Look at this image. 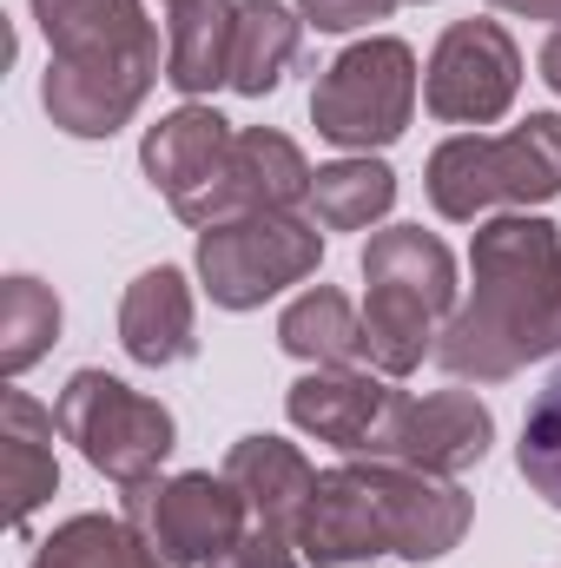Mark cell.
<instances>
[{
	"mask_svg": "<svg viewBox=\"0 0 561 568\" xmlns=\"http://www.w3.org/2000/svg\"><path fill=\"white\" fill-rule=\"evenodd\" d=\"M469 297L436 337L456 384H502L561 351V232L536 212L489 219L469 245Z\"/></svg>",
	"mask_w": 561,
	"mask_h": 568,
	"instance_id": "6da1fadb",
	"label": "cell"
},
{
	"mask_svg": "<svg viewBox=\"0 0 561 568\" xmlns=\"http://www.w3.org/2000/svg\"><path fill=\"white\" fill-rule=\"evenodd\" d=\"M364 364L377 377L422 371V357H436V337L462 304L449 245L422 225H390L364 245Z\"/></svg>",
	"mask_w": 561,
	"mask_h": 568,
	"instance_id": "7a4b0ae2",
	"label": "cell"
},
{
	"mask_svg": "<svg viewBox=\"0 0 561 568\" xmlns=\"http://www.w3.org/2000/svg\"><path fill=\"white\" fill-rule=\"evenodd\" d=\"M429 205L456 225L496 205H549L561 199V113H529L516 133H456L429 152Z\"/></svg>",
	"mask_w": 561,
	"mask_h": 568,
	"instance_id": "3957f363",
	"label": "cell"
},
{
	"mask_svg": "<svg viewBox=\"0 0 561 568\" xmlns=\"http://www.w3.org/2000/svg\"><path fill=\"white\" fill-rule=\"evenodd\" d=\"M410 113H417V53L397 33H370V40L344 47L310 93L317 133L344 152L397 145Z\"/></svg>",
	"mask_w": 561,
	"mask_h": 568,
	"instance_id": "277c9868",
	"label": "cell"
},
{
	"mask_svg": "<svg viewBox=\"0 0 561 568\" xmlns=\"http://www.w3.org/2000/svg\"><path fill=\"white\" fill-rule=\"evenodd\" d=\"M53 417H60V436H67L100 476H113L120 489L159 476V463H165L172 443H178L172 410H165L159 397L133 390V384L106 377V371H73L67 390H60V404H53Z\"/></svg>",
	"mask_w": 561,
	"mask_h": 568,
	"instance_id": "5b68a950",
	"label": "cell"
},
{
	"mask_svg": "<svg viewBox=\"0 0 561 568\" xmlns=\"http://www.w3.org/2000/svg\"><path fill=\"white\" fill-rule=\"evenodd\" d=\"M324 258V232L304 212H238L198 232V278L218 311H258Z\"/></svg>",
	"mask_w": 561,
	"mask_h": 568,
	"instance_id": "8992f818",
	"label": "cell"
},
{
	"mask_svg": "<svg viewBox=\"0 0 561 568\" xmlns=\"http://www.w3.org/2000/svg\"><path fill=\"white\" fill-rule=\"evenodd\" d=\"M120 516L133 523V536L165 568H212L252 529V509H245V496H238V483L225 469L218 476L212 469H185V476L126 483Z\"/></svg>",
	"mask_w": 561,
	"mask_h": 568,
	"instance_id": "52a82bcc",
	"label": "cell"
},
{
	"mask_svg": "<svg viewBox=\"0 0 561 568\" xmlns=\"http://www.w3.org/2000/svg\"><path fill=\"white\" fill-rule=\"evenodd\" d=\"M522 93V47L509 40L502 20H456L442 27L429 73H422V106L442 126H496Z\"/></svg>",
	"mask_w": 561,
	"mask_h": 568,
	"instance_id": "ba28073f",
	"label": "cell"
},
{
	"mask_svg": "<svg viewBox=\"0 0 561 568\" xmlns=\"http://www.w3.org/2000/svg\"><path fill=\"white\" fill-rule=\"evenodd\" d=\"M496 443V417L482 397L469 390H429V397H410V390H390L384 404V424L370 436L364 463H404V469H422V476H462L489 456Z\"/></svg>",
	"mask_w": 561,
	"mask_h": 568,
	"instance_id": "9c48e42d",
	"label": "cell"
},
{
	"mask_svg": "<svg viewBox=\"0 0 561 568\" xmlns=\"http://www.w3.org/2000/svg\"><path fill=\"white\" fill-rule=\"evenodd\" d=\"M232 140H238L232 120H218L198 100H185L178 113H165L159 126H145V140H140L145 179L198 232L218 225V199H225V172H232Z\"/></svg>",
	"mask_w": 561,
	"mask_h": 568,
	"instance_id": "30bf717a",
	"label": "cell"
},
{
	"mask_svg": "<svg viewBox=\"0 0 561 568\" xmlns=\"http://www.w3.org/2000/svg\"><path fill=\"white\" fill-rule=\"evenodd\" d=\"M33 20L47 33V67L165 80L159 27L145 20L140 0H33Z\"/></svg>",
	"mask_w": 561,
	"mask_h": 568,
	"instance_id": "8fae6325",
	"label": "cell"
},
{
	"mask_svg": "<svg viewBox=\"0 0 561 568\" xmlns=\"http://www.w3.org/2000/svg\"><path fill=\"white\" fill-rule=\"evenodd\" d=\"M297 549L310 568H364L377 556H397L377 463L350 456L337 469H317V489L297 516Z\"/></svg>",
	"mask_w": 561,
	"mask_h": 568,
	"instance_id": "7c38bea8",
	"label": "cell"
},
{
	"mask_svg": "<svg viewBox=\"0 0 561 568\" xmlns=\"http://www.w3.org/2000/svg\"><path fill=\"white\" fill-rule=\"evenodd\" d=\"M384 404H390V384L370 371V364H344V371H304L284 397L290 424L344 456H364L370 436L384 424Z\"/></svg>",
	"mask_w": 561,
	"mask_h": 568,
	"instance_id": "4fadbf2b",
	"label": "cell"
},
{
	"mask_svg": "<svg viewBox=\"0 0 561 568\" xmlns=\"http://www.w3.org/2000/svg\"><path fill=\"white\" fill-rule=\"evenodd\" d=\"M120 344L126 357L145 371H165V364H185L198 351V304H192V284L178 265H152L126 284V304H120Z\"/></svg>",
	"mask_w": 561,
	"mask_h": 568,
	"instance_id": "5bb4252c",
	"label": "cell"
},
{
	"mask_svg": "<svg viewBox=\"0 0 561 568\" xmlns=\"http://www.w3.org/2000/svg\"><path fill=\"white\" fill-rule=\"evenodd\" d=\"M232 47H238V0H178L165 13V87L185 100L232 87Z\"/></svg>",
	"mask_w": 561,
	"mask_h": 568,
	"instance_id": "9a60e30c",
	"label": "cell"
},
{
	"mask_svg": "<svg viewBox=\"0 0 561 568\" xmlns=\"http://www.w3.org/2000/svg\"><path fill=\"white\" fill-rule=\"evenodd\" d=\"M53 429H60V417L40 410L27 390H7L0 397V496H7V523L13 529H27L33 509L60 489Z\"/></svg>",
	"mask_w": 561,
	"mask_h": 568,
	"instance_id": "2e32d148",
	"label": "cell"
},
{
	"mask_svg": "<svg viewBox=\"0 0 561 568\" xmlns=\"http://www.w3.org/2000/svg\"><path fill=\"white\" fill-rule=\"evenodd\" d=\"M317 172L304 165V152L272 133V126H245L232 140V172H225V199H218V219H238V212H297L310 199Z\"/></svg>",
	"mask_w": 561,
	"mask_h": 568,
	"instance_id": "e0dca14e",
	"label": "cell"
},
{
	"mask_svg": "<svg viewBox=\"0 0 561 568\" xmlns=\"http://www.w3.org/2000/svg\"><path fill=\"white\" fill-rule=\"evenodd\" d=\"M225 476L238 483L252 523L297 536V516H304V503L317 489V469L304 463L297 443H284V436H238L232 456H225Z\"/></svg>",
	"mask_w": 561,
	"mask_h": 568,
	"instance_id": "ac0fdd59",
	"label": "cell"
},
{
	"mask_svg": "<svg viewBox=\"0 0 561 568\" xmlns=\"http://www.w3.org/2000/svg\"><path fill=\"white\" fill-rule=\"evenodd\" d=\"M278 344H284V357H297V364H310V371L364 364V311H350L344 291L317 284V291H304V297L284 304Z\"/></svg>",
	"mask_w": 561,
	"mask_h": 568,
	"instance_id": "d6986e66",
	"label": "cell"
},
{
	"mask_svg": "<svg viewBox=\"0 0 561 568\" xmlns=\"http://www.w3.org/2000/svg\"><path fill=\"white\" fill-rule=\"evenodd\" d=\"M304 53V13L284 0H238V47H232V93L265 100Z\"/></svg>",
	"mask_w": 561,
	"mask_h": 568,
	"instance_id": "ffe728a7",
	"label": "cell"
},
{
	"mask_svg": "<svg viewBox=\"0 0 561 568\" xmlns=\"http://www.w3.org/2000/svg\"><path fill=\"white\" fill-rule=\"evenodd\" d=\"M310 205H317L324 232H370L397 205V172L384 159H370V152H350L337 165H317Z\"/></svg>",
	"mask_w": 561,
	"mask_h": 568,
	"instance_id": "44dd1931",
	"label": "cell"
},
{
	"mask_svg": "<svg viewBox=\"0 0 561 568\" xmlns=\"http://www.w3.org/2000/svg\"><path fill=\"white\" fill-rule=\"evenodd\" d=\"M27 568H165V562L133 536L126 516H67V523L33 549Z\"/></svg>",
	"mask_w": 561,
	"mask_h": 568,
	"instance_id": "7402d4cb",
	"label": "cell"
},
{
	"mask_svg": "<svg viewBox=\"0 0 561 568\" xmlns=\"http://www.w3.org/2000/svg\"><path fill=\"white\" fill-rule=\"evenodd\" d=\"M60 344V297L40 278L0 284V377H27L47 351Z\"/></svg>",
	"mask_w": 561,
	"mask_h": 568,
	"instance_id": "603a6c76",
	"label": "cell"
},
{
	"mask_svg": "<svg viewBox=\"0 0 561 568\" xmlns=\"http://www.w3.org/2000/svg\"><path fill=\"white\" fill-rule=\"evenodd\" d=\"M516 463H522L529 489H536L549 509H561V371L536 390V404H529V417H522Z\"/></svg>",
	"mask_w": 561,
	"mask_h": 568,
	"instance_id": "cb8c5ba5",
	"label": "cell"
},
{
	"mask_svg": "<svg viewBox=\"0 0 561 568\" xmlns=\"http://www.w3.org/2000/svg\"><path fill=\"white\" fill-rule=\"evenodd\" d=\"M212 568H310L304 562V549H297V536H284V529H265V523H252L225 556Z\"/></svg>",
	"mask_w": 561,
	"mask_h": 568,
	"instance_id": "d4e9b609",
	"label": "cell"
},
{
	"mask_svg": "<svg viewBox=\"0 0 561 568\" xmlns=\"http://www.w3.org/2000/svg\"><path fill=\"white\" fill-rule=\"evenodd\" d=\"M304 27L317 33H350V27H370V20H390L397 0H297Z\"/></svg>",
	"mask_w": 561,
	"mask_h": 568,
	"instance_id": "484cf974",
	"label": "cell"
},
{
	"mask_svg": "<svg viewBox=\"0 0 561 568\" xmlns=\"http://www.w3.org/2000/svg\"><path fill=\"white\" fill-rule=\"evenodd\" d=\"M496 13H522V20H555L561 27V0H489Z\"/></svg>",
	"mask_w": 561,
	"mask_h": 568,
	"instance_id": "4316f807",
	"label": "cell"
},
{
	"mask_svg": "<svg viewBox=\"0 0 561 568\" xmlns=\"http://www.w3.org/2000/svg\"><path fill=\"white\" fill-rule=\"evenodd\" d=\"M542 80H549V87L561 93V27L549 33V47H542Z\"/></svg>",
	"mask_w": 561,
	"mask_h": 568,
	"instance_id": "83f0119b",
	"label": "cell"
},
{
	"mask_svg": "<svg viewBox=\"0 0 561 568\" xmlns=\"http://www.w3.org/2000/svg\"><path fill=\"white\" fill-rule=\"evenodd\" d=\"M165 7H178V0H165Z\"/></svg>",
	"mask_w": 561,
	"mask_h": 568,
	"instance_id": "f1b7e54d",
	"label": "cell"
},
{
	"mask_svg": "<svg viewBox=\"0 0 561 568\" xmlns=\"http://www.w3.org/2000/svg\"><path fill=\"white\" fill-rule=\"evenodd\" d=\"M364 568H377V562H364Z\"/></svg>",
	"mask_w": 561,
	"mask_h": 568,
	"instance_id": "f546056e",
	"label": "cell"
}]
</instances>
